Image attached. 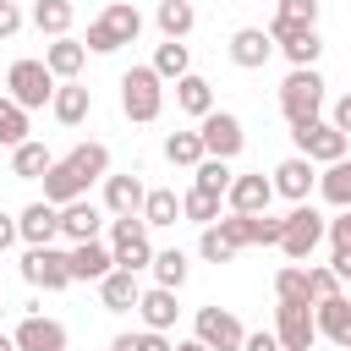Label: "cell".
<instances>
[{"label": "cell", "instance_id": "cell-1", "mask_svg": "<svg viewBox=\"0 0 351 351\" xmlns=\"http://www.w3.org/2000/svg\"><path fill=\"white\" fill-rule=\"evenodd\" d=\"M137 33H143V11L137 5H126V0H110L93 22H88V49L93 55H110V49H121V44H137Z\"/></svg>", "mask_w": 351, "mask_h": 351}, {"label": "cell", "instance_id": "cell-2", "mask_svg": "<svg viewBox=\"0 0 351 351\" xmlns=\"http://www.w3.org/2000/svg\"><path fill=\"white\" fill-rule=\"evenodd\" d=\"M280 115L291 126L324 115V77H318V66H291V77L280 82Z\"/></svg>", "mask_w": 351, "mask_h": 351}, {"label": "cell", "instance_id": "cell-3", "mask_svg": "<svg viewBox=\"0 0 351 351\" xmlns=\"http://www.w3.org/2000/svg\"><path fill=\"white\" fill-rule=\"evenodd\" d=\"M121 110H126V121H159V110H165V77L154 71V66H132V71H121Z\"/></svg>", "mask_w": 351, "mask_h": 351}, {"label": "cell", "instance_id": "cell-4", "mask_svg": "<svg viewBox=\"0 0 351 351\" xmlns=\"http://www.w3.org/2000/svg\"><path fill=\"white\" fill-rule=\"evenodd\" d=\"M55 88H60V77H55L44 60H33V55L5 66V93H11L22 110H44V104L55 99Z\"/></svg>", "mask_w": 351, "mask_h": 351}, {"label": "cell", "instance_id": "cell-5", "mask_svg": "<svg viewBox=\"0 0 351 351\" xmlns=\"http://www.w3.org/2000/svg\"><path fill=\"white\" fill-rule=\"evenodd\" d=\"M329 236V219L313 208V203H291V214H285V236H280V252L291 258V263H302V258H313V247Z\"/></svg>", "mask_w": 351, "mask_h": 351}, {"label": "cell", "instance_id": "cell-6", "mask_svg": "<svg viewBox=\"0 0 351 351\" xmlns=\"http://www.w3.org/2000/svg\"><path fill=\"white\" fill-rule=\"evenodd\" d=\"M110 252H115V263L132 269V274L154 263V241H148L143 214H121V219H110Z\"/></svg>", "mask_w": 351, "mask_h": 351}, {"label": "cell", "instance_id": "cell-7", "mask_svg": "<svg viewBox=\"0 0 351 351\" xmlns=\"http://www.w3.org/2000/svg\"><path fill=\"white\" fill-rule=\"evenodd\" d=\"M291 137H296V154H307L313 165H335V159H346V148H351V137L335 126V121H302V126H291Z\"/></svg>", "mask_w": 351, "mask_h": 351}, {"label": "cell", "instance_id": "cell-8", "mask_svg": "<svg viewBox=\"0 0 351 351\" xmlns=\"http://www.w3.org/2000/svg\"><path fill=\"white\" fill-rule=\"evenodd\" d=\"M22 280L38 285V291H66V285H77V280H71V252H60L55 241H49V247H27V252H22Z\"/></svg>", "mask_w": 351, "mask_h": 351}, {"label": "cell", "instance_id": "cell-9", "mask_svg": "<svg viewBox=\"0 0 351 351\" xmlns=\"http://www.w3.org/2000/svg\"><path fill=\"white\" fill-rule=\"evenodd\" d=\"M192 335L203 346H214V351H241L247 346V329H241V318L230 307H197L192 313Z\"/></svg>", "mask_w": 351, "mask_h": 351}, {"label": "cell", "instance_id": "cell-10", "mask_svg": "<svg viewBox=\"0 0 351 351\" xmlns=\"http://www.w3.org/2000/svg\"><path fill=\"white\" fill-rule=\"evenodd\" d=\"M269 38L280 44V55H285L291 66H313V60L324 55L318 27H302V22H285V16H269Z\"/></svg>", "mask_w": 351, "mask_h": 351}, {"label": "cell", "instance_id": "cell-11", "mask_svg": "<svg viewBox=\"0 0 351 351\" xmlns=\"http://www.w3.org/2000/svg\"><path fill=\"white\" fill-rule=\"evenodd\" d=\"M274 335H280L285 351H313V340H318L313 302H280L274 307Z\"/></svg>", "mask_w": 351, "mask_h": 351}, {"label": "cell", "instance_id": "cell-12", "mask_svg": "<svg viewBox=\"0 0 351 351\" xmlns=\"http://www.w3.org/2000/svg\"><path fill=\"white\" fill-rule=\"evenodd\" d=\"M197 137H203V148H208L214 159H236L241 143H247L241 115H230V110H208V115L197 121Z\"/></svg>", "mask_w": 351, "mask_h": 351}, {"label": "cell", "instance_id": "cell-13", "mask_svg": "<svg viewBox=\"0 0 351 351\" xmlns=\"http://www.w3.org/2000/svg\"><path fill=\"white\" fill-rule=\"evenodd\" d=\"M274 197H285V203H307L313 192H318V165L307 159V154H291V159H280L274 165Z\"/></svg>", "mask_w": 351, "mask_h": 351}, {"label": "cell", "instance_id": "cell-14", "mask_svg": "<svg viewBox=\"0 0 351 351\" xmlns=\"http://www.w3.org/2000/svg\"><path fill=\"white\" fill-rule=\"evenodd\" d=\"M225 49H230V60H236L241 71H258V66H269V55H274L280 44L269 38V27H236Z\"/></svg>", "mask_w": 351, "mask_h": 351}, {"label": "cell", "instance_id": "cell-15", "mask_svg": "<svg viewBox=\"0 0 351 351\" xmlns=\"http://www.w3.org/2000/svg\"><path fill=\"white\" fill-rule=\"evenodd\" d=\"M99 230H104V208L99 203H88V197H71L66 208H60V236L77 247V241H99Z\"/></svg>", "mask_w": 351, "mask_h": 351}, {"label": "cell", "instance_id": "cell-16", "mask_svg": "<svg viewBox=\"0 0 351 351\" xmlns=\"http://www.w3.org/2000/svg\"><path fill=\"white\" fill-rule=\"evenodd\" d=\"M16 230H22L27 247H49V241L60 236V208H55L49 197H38V203H27V208L16 214Z\"/></svg>", "mask_w": 351, "mask_h": 351}, {"label": "cell", "instance_id": "cell-17", "mask_svg": "<svg viewBox=\"0 0 351 351\" xmlns=\"http://www.w3.org/2000/svg\"><path fill=\"white\" fill-rule=\"evenodd\" d=\"M16 351H66V324L44 318V313H27L16 324Z\"/></svg>", "mask_w": 351, "mask_h": 351}, {"label": "cell", "instance_id": "cell-18", "mask_svg": "<svg viewBox=\"0 0 351 351\" xmlns=\"http://www.w3.org/2000/svg\"><path fill=\"white\" fill-rule=\"evenodd\" d=\"M143 203H148V186L126 170V176H104V214L110 219H121V214H143Z\"/></svg>", "mask_w": 351, "mask_h": 351}, {"label": "cell", "instance_id": "cell-19", "mask_svg": "<svg viewBox=\"0 0 351 351\" xmlns=\"http://www.w3.org/2000/svg\"><path fill=\"white\" fill-rule=\"evenodd\" d=\"M225 203H230V214H269L274 181H269V176H236L230 192H225Z\"/></svg>", "mask_w": 351, "mask_h": 351}, {"label": "cell", "instance_id": "cell-20", "mask_svg": "<svg viewBox=\"0 0 351 351\" xmlns=\"http://www.w3.org/2000/svg\"><path fill=\"white\" fill-rule=\"evenodd\" d=\"M137 296H143V285H137V274H132V269H121V263L99 280V302H104V313H132V307H137Z\"/></svg>", "mask_w": 351, "mask_h": 351}, {"label": "cell", "instance_id": "cell-21", "mask_svg": "<svg viewBox=\"0 0 351 351\" xmlns=\"http://www.w3.org/2000/svg\"><path fill=\"white\" fill-rule=\"evenodd\" d=\"M313 318H318V335H324L329 346H346V351H351V302H346V296L313 302Z\"/></svg>", "mask_w": 351, "mask_h": 351}, {"label": "cell", "instance_id": "cell-22", "mask_svg": "<svg viewBox=\"0 0 351 351\" xmlns=\"http://www.w3.org/2000/svg\"><path fill=\"white\" fill-rule=\"evenodd\" d=\"M82 60H88V44H82V38H71V33H60V38H49V44H44V66H49L60 82H71V77L82 71Z\"/></svg>", "mask_w": 351, "mask_h": 351}, {"label": "cell", "instance_id": "cell-23", "mask_svg": "<svg viewBox=\"0 0 351 351\" xmlns=\"http://www.w3.org/2000/svg\"><path fill=\"white\" fill-rule=\"evenodd\" d=\"M49 110H55V121H60V126H82V121L93 115V93H88V88L71 77V82H60V88H55Z\"/></svg>", "mask_w": 351, "mask_h": 351}, {"label": "cell", "instance_id": "cell-24", "mask_svg": "<svg viewBox=\"0 0 351 351\" xmlns=\"http://www.w3.org/2000/svg\"><path fill=\"white\" fill-rule=\"evenodd\" d=\"M44 197H49L55 208H66L71 197H88V181L71 170V159H55V165L44 170Z\"/></svg>", "mask_w": 351, "mask_h": 351}, {"label": "cell", "instance_id": "cell-25", "mask_svg": "<svg viewBox=\"0 0 351 351\" xmlns=\"http://www.w3.org/2000/svg\"><path fill=\"white\" fill-rule=\"evenodd\" d=\"M110 269H115V252H110L104 241H77V247H71V280H93V285H99Z\"/></svg>", "mask_w": 351, "mask_h": 351}, {"label": "cell", "instance_id": "cell-26", "mask_svg": "<svg viewBox=\"0 0 351 351\" xmlns=\"http://www.w3.org/2000/svg\"><path fill=\"white\" fill-rule=\"evenodd\" d=\"M137 313H143V329H170L176 324V291L170 285H148L143 296H137Z\"/></svg>", "mask_w": 351, "mask_h": 351}, {"label": "cell", "instance_id": "cell-27", "mask_svg": "<svg viewBox=\"0 0 351 351\" xmlns=\"http://www.w3.org/2000/svg\"><path fill=\"white\" fill-rule=\"evenodd\" d=\"M176 110H186V115H208L214 110V88H208V77H197V71H186V77H176Z\"/></svg>", "mask_w": 351, "mask_h": 351}, {"label": "cell", "instance_id": "cell-28", "mask_svg": "<svg viewBox=\"0 0 351 351\" xmlns=\"http://www.w3.org/2000/svg\"><path fill=\"white\" fill-rule=\"evenodd\" d=\"M49 165H55V154H49L44 143H33V137L11 148V176H16V181H44Z\"/></svg>", "mask_w": 351, "mask_h": 351}, {"label": "cell", "instance_id": "cell-29", "mask_svg": "<svg viewBox=\"0 0 351 351\" xmlns=\"http://www.w3.org/2000/svg\"><path fill=\"white\" fill-rule=\"evenodd\" d=\"M197 252H203V263H236L241 241L225 230V219H214V225H203V236H197Z\"/></svg>", "mask_w": 351, "mask_h": 351}, {"label": "cell", "instance_id": "cell-30", "mask_svg": "<svg viewBox=\"0 0 351 351\" xmlns=\"http://www.w3.org/2000/svg\"><path fill=\"white\" fill-rule=\"evenodd\" d=\"M71 16H77V5H71V0H33V27H38L44 38L71 33Z\"/></svg>", "mask_w": 351, "mask_h": 351}, {"label": "cell", "instance_id": "cell-31", "mask_svg": "<svg viewBox=\"0 0 351 351\" xmlns=\"http://www.w3.org/2000/svg\"><path fill=\"white\" fill-rule=\"evenodd\" d=\"M318 197H324L329 208H351V159L324 165V176H318Z\"/></svg>", "mask_w": 351, "mask_h": 351}, {"label": "cell", "instance_id": "cell-32", "mask_svg": "<svg viewBox=\"0 0 351 351\" xmlns=\"http://www.w3.org/2000/svg\"><path fill=\"white\" fill-rule=\"evenodd\" d=\"M66 159H71V170H77V176H82L88 186L110 176V148H104V143H77V148H71Z\"/></svg>", "mask_w": 351, "mask_h": 351}, {"label": "cell", "instance_id": "cell-33", "mask_svg": "<svg viewBox=\"0 0 351 351\" xmlns=\"http://www.w3.org/2000/svg\"><path fill=\"white\" fill-rule=\"evenodd\" d=\"M154 22H159V33H165V38H186V33L197 27V11H192V0H159Z\"/></svg>", "mask_w": 351, "mask_h": 351}, {"label": "cell", "instance_id": "cell-34", "mask_svg": "<svg viewBox=\"0 0 351 351\" xmlns=\"http://www.w3.org/2000/svg\"><path fill=\"white\" fill-rule=\"evenodd\" d=\"M165 159L181 165V170H197V165L208 159V148H203L197 132H170V137H165Z\"/></svg>", "mask_w": 351, "mask_h": 351}, {"label": "cell", "instance_id": "cell-35", "mask_svg": "<svg viewBox=\"0 0 351 351\" xmlns=\"http://www.w3.org/2000/svg\"><path fill=\"white\" fill-rule=\"evenodd\" d=\"M148 66H154L165 82H176V77H186V71H192V55H186V44H181V38H165V44L154 49V60H148Z\"/></svg>", "mask_w": 351, "mask_h": 351}, {"label": "cell", "instance_id": "cell-36", "mask_svg": "<svg viewBox=\"0 0 351 351\" xmlns=\"http://www.w3.org/2000/svg\"><path fill=\"white\" fill-rule=\"evenodd\" d=\"M176 219H181V197H176L170 186H154L148 203H143V225L159 230V225H176Z\"/></svg>", "mask_w": 351, "mask_h": 351}, {"label": "cell", "instance_id": "cell-37", "mask_svg": "<svg viewBox=\"0 0 351 351\" xmlns=\"http://www.w3.org/2000/svg\"><path fill=\"white\" fill-rule=\"evenodd\" d=\"M16 143H27V110L11 93H0V148H16Z\"/></svg>", "mask_w": 351, "mask_h": 351}, {"label": "cell", "instance_id": "cell-38", "mask_svg": "<svg viewBox=\"0 0 351 351\" xmlns=\"http://www.w3.org/2000/svg\"><path fill=\"white\" fill-rule=\"evenodd\" d=\"M230 181H236L230 159H214V154H208V159H203V165L192 170V186H203V192H219V197L230 192Z\"/></svg>", "mask_w": 351, "mask_h": 351}, {"label": "cell", "instance_id": "cell-39", "mask_svg": "<svg viewBox=\"0 0 351 351\" xmlns=\"http://www.w3.org/2000/svg\"><path fill=\"white\" fill-rule=\"evenodd\" d=\"M219 192H203V186H192L186 197H181V219H192V225H214L219 219Z\"/></svg>", "mask_w": 351, "mask_h": 351}, {"label": "cell", "instance_id": "cell-40", "mask_svg": "<svg viewBox=\"0 0 351 351\" xmlns=\"http://www.w3.org/2000/svg\"><path fill=\"white\" fill-rule=\"evenodd\" d=\"M154 285H170V291H181L186 285V252L181 247H170V252H154Z\"/></svg>", "mask_w": 351, "mask_h": 351}, {"label": "cell", "instance_id": "cell-41", "mask_svg": "<svg viewBox=\"0 0 351 351\" xmlns=\"http://www.w3.org/2000/svg\"><path fill=\"white\" fill-rule=\"evenodd\" d=\"M274 296H280V302H313V280H307V269H296V263L280 269V274H274Z\"/></svg>", "mask_w": 351, "mask_h": 351}, {"label": "cell", "instance_id": "cell-42", "mask_svg": "<svg viewBox=\"0 0 351 351\" xmlns=\"http://www.w3.org/2000/svg\"><path fill=\"white\" fill-rule=\"evenodd\" d=\"M274 16L302 22V27H318V0H274Z\"/></svg>", "mask_w": 351, "mask_h": 351}, {"label": "cell", "instance_id": "cell-43", "mask_svg": "<svg viewBox=\"0 0 351 351\" xmlns=\"http://www.w3.org/2000/svg\"><path fill=\"white\" fill-rule=\"evenodd\" d=\"M307 280H313V302L340 296V274H335V269H307Z\"/></svg>", "mask_w": 351, "mask_h": 351}, {"label": "cell", "instance_id": "cell-44", "mask_svg": "<svg viewBox=\"0 0 351 351\" xmlns=\"http://www.w3.org/2000/svg\"><path fill=\"white\" fill-rule=\"evenodd\" d=\"M280 236H285V219L258 214V247H280Z\"/></svg>", "mask_w": 351, "mask_h": 351}, {"label": "cell", "instance_id": "cell-45", "mask_svg": "<svg viewBox=\"0 0 351 351\" xmlns=\"http://www.w3.org/2000/svg\"><path fill=\"white\" fill-rule=\"evenodd\" d=\"M16 33H22V5L0 0V38H16Z\"/></svg>", "mask_w": 351, "mask_h": 351}, {"label": "cell", "instance_id": "cell-46", "mask_svg": "<svg viewBox=\"0 0 351 351\" xmlns=\"http://www.w3.org/2000/svg\"><path fill=\"white\" fill-rule=\"evenodd\" d=\"M329 241H335V247H351V208H340V214L329 219Z\"/></svg>", "mask_w": 351, "mask_h": 351}, {"label": "cell", "instance_id": "cell-47", "mask_svg": "<svg viewBox=\"0 0 351 351\" xmlns=\"http://www.w3.org/2000/svg\"><path fill=\"white\" fill-rule=\"evenodd\" d=\"M241 351H285V346H280V335H274V329H258V335H247V346H241Z\"/></svg>", "mask_w": 351, "mask_h": 351}, {"label": "cell", "instance_id": "cell-48", "mask_svg": "<svg viewBox=\"0 0 351 351\" xmlns=\"http://www.w3.org/2000/svg\"><path fill=\"white\" fill-rule=\"evenodd\" d=\"M137 340V351H176L170 340H165V329H143V335H132Z\"/></svg>", "mask_w": 351, "mask_h": 351}, {"label": "cell", "instance_id": "cell-49", "mask_svg": "<svg viewBox=\"0 0 351 351\" xmlns=\"http://www.w3.org/2000/svg\"><path fill=\"white\" fill-rule=\"evenodd\" d=\"M329 121H335V126H340V132L351 137V93H340V99H335V110H329Z\"/></svg>", "mask_w": 351, "mask_h": 351}, {"label": "cell", "instance_id": "cell-50", "mask_svg": "<svg viewBox=\"0 0 351 351\" xmlns=\"http://www.w3.org/2000/svg\"><path fill=\"white\" fill-rule=\"evenodd\" d=\"M329 269H335L340 280H351V247H335V252H329Z\"/></svg>", "mask_w": 351, "mask_h": 351}, {"label": "cell", "instance_id": "cell-51", "mask_svg": "<svg viewBox=\"0 0 351 351\" xmlns=\"http://www.w3.org/2000/svg\"><path fill=\"white\" fill-rule=\"evenodd\" d=\"M11 241H22V230H16V214H0V252H5Z\"/></svg>", "mask_w": 351, "mask_h": 351}, {"label": "cell", "instance_id": "cell-52", "mask_svg": "<svg viewBox=\"0 0 351 351\" xmlns=\"http://www.w3.org/2000/svg\"><path fill=\"white\" fill-rule=\"evenodd\" d=\"M110 351H137V340H132V335H115V340H110Z\"/></svg>", "mask_w": 351, "mask_h": 351}, {"label": "cell", "instance_id": "cell-53", "mask_svg": "<svg viewBox=\"0 0 351 351\" xmlns=\"http://www.w3.org/2000/svg\"><path fill=\"white\" fill-rule=\"evenodd\" d=\"M176 351H214V346H203V340L192 335V340H176Z\"/></svg>", "mask_w": 351, "mask_h": 351}, {"label": "cell", "instance_id": "cell-54", "mask_svg": "<svg viewBox=\"0 0 351 351\" xmlns=\"http://www.w3.org/2000/svg\"><path fill=\"white\" fill-rule=\"evenodd\" d=\"M0 351H16V335H0Z\"/></svg>", "mask_w": 351, "mask_h": 351}, {"label": "cell", "instance_id": "cell-55", "mask_svg": "<svg viewBox=\"0 0 351 351\" xmlns=\"http://www.w3.org/2000/svg\"><path fill=\"white\" fill-rule=\"evenodd\" d=\"M0 93H5V71H0Z\"/></svg>", "mask_w": 351, "mask_h": 351}, {"label": "cell", "instance_id": "cell-56", "mask_svg": "<svg viewBox=\"0 0 351 351\" xmlns=\"http://www.w3.org/2000/svg\"><path fill=\"white\" fill-rule=\"evenodd\" d=\"M0 318H5V296H0Z\"/></svg>", "mask_w": 351, "mask_h": 351}, {"label": "cell", "instance_id": "cell-57", "mask_svg": "<svg viewBox=\"0 0 351 351\" xmlns=\"http://www.w3.org/2000/svg\"><path fill=\"white\" fill-rule=\"evenodd\" d=\"M335 351H346V346H335Z\"/></svg>", "mask_w": 351, "mask_h": 351}]
</instances>
